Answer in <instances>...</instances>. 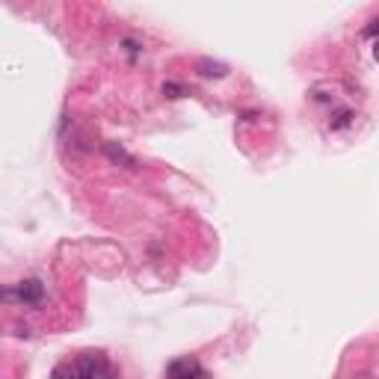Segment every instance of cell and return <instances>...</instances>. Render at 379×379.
I'll list each match as a JSON object with an SVG mask.
<instances>
[{
	"mask_svg": "<svg viewBox=\"0 0 379 379\" xmlns=\"http://www.w3.org/2000/svg\"><path fill=\"white\" fill-rule=\"evenodd\" d=\"M54 379H87V376H83V371L78 365H60L54 371Z\"/></svg>",
	"mask_w": 379,
	"mask_h": 379,
	"instance_id": "obj_6",
	"label": "cell"
},
{
	"mask_svg": "<svg viewBox=\"0 0 379 379\" xmlns=\"http://www.w3.org/2000/svg\"><path fill=\"white\" fill-rule=\"evenodd\" d=\"M18 299L27 302V306H42L45 299V284L39 279H27L18 284Z\"/></svg>",
	"mask_w": 379,
	"mask_h": 379,
	"instance_id": "obj_3",
	"label": "cell"
},
{
	"mask_svg": "<svg viewBox=\"0 0 379 379\" xmlns=\"http://www.w3.org/2000/svg\"><path fill=\"white\" fill-rule=\"evenodd\" d=\"M196 71L202 74V78H214V80H220L229 74V65L220 62V60H207V56H202V60L196 62Z\"/></svg>",
	"mask_w": 379,
	"mask_h": 379,
	"instance_id": "obj_5",
	"label": "cell"
},
{
	"mask_svg": "<svg viewBox=\"0 0 379 379\" xmlns=\"http://www.w3.org/2000/svg\"><path fill=\"white\" fill-rule=\"evenodd\" d=\"M104 154H107L113 163H119V166H125V169H137V157L128 154L119 142H104Z\"/></svg>",
	"mask_w": 379,
	"mask_h": 379,
	"instance_id": "obj_4",
	"label": "cell"
},
{
	"mask_svg": "<svg viewBox=\"0 0 379 379\" xmlns=\"http://www.w3.org/2000/svg\"><path fill=\"white\" fill-rule=\"evenodd\" d=\"M78 367L83 371V376H87V379H113V376H110V367H107V362H104L101 353L83 356L80 362H78Z\"/></svg>",
	"mask_w": 379,
	"mask_h": 379,
	"instance_id": "obj_2",
	"label": "cell"
},
{
	"mask_svg": "<svg viewBox=\"0 0 379 379\" xmlns=\"http://www.w3.org/2000/svg\"><path fill=\"white\" fill-rule=\"evenodd\" d=\"M353 119H356V113H353V110H338V113H335V119H332V128L341 130V128L353 125Z\"/></svg>",
	"mask_w": 379,
	"mask_h": 379,
	"instance_id": "obj_7",
	"label": "cell"
},
{
	"mask_svg": "<svg viewBox=\"0 0 379 379\" xmlns=\"http://www.w3.org/2000/svg\"><path fill=\"white\" fill-rule=\"evenodd\" d=\"M163 95H166V98H181L184 87H181V83H163Z\"/></svg>",
	"mask_w": 379,
	"mask_h": 379,
	"instance_id": "obj_8",
	"label": "cell"
},
{
	"mask_svg": "<svg viewBox=\"0 0 379 379\" xmlns=\"http://www.w3.org/2000/svg\"><path fill=\"white\" fill-rule=\"evenodd\" d=\"M374 56H376V60H379V42H376V47H374Z\"/></svg>",
	"mask_w": 379,
	"mask_h": 379,
	"instance_id": "obj_10",
	"label": "cell"
},
{
	"mask_svg": "<svg viewBox=\"0 0 379 379\" xmlns=\"http://www.w3.org/2000/svg\"><path fill=\"white\" fill-rule=\"evenodd\" d=\"M169 379H205V371L196 358H175L172 365L166 367Z\"/></svg>",
	"mask_w": 379,
	"mask_h": 379,
	"instance_id": "obj_1",
	"label": "cell"
},
{
	"mask_svg": "<svg viewBox=\"0 0 379 379\" xmlns=\"http://www.w3.org/2000/svg\"><path fill=\"white\" fill-rule=\"evenodd\" d=\"M379 33V21H371V27L365 30V36H376Z\"/></svg>",
	"mask_w": 379,
	"mask_h": 379,
	"instance_id": "obj_9",
	"label": "cell"
}]
</instances>
